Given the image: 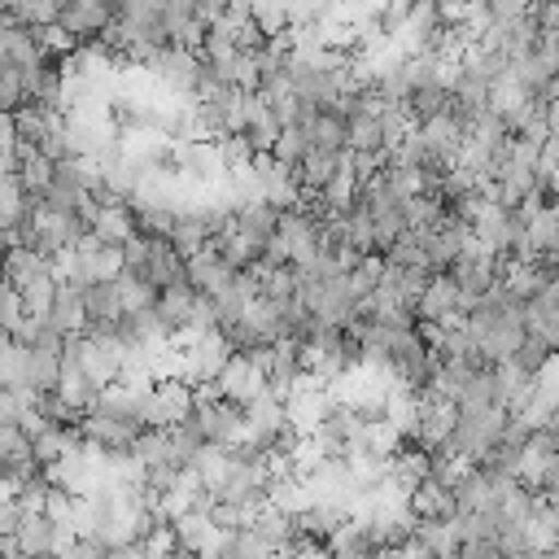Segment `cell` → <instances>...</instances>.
<instances>
[{
    "label": "cell",
    "mask_w": 559,
    "mask_h": 559,
    "mask_svg": "<svg viewBox=\"0 0 559 559\" xmlns=\"http://www.w3.org/2000/svg\"><path fill=\"white\" fill-rule=\"evenodd\" d=\"M192 424L197 432L205 437V445H227L236 450L245 437H249V419H245V406L218 397V389H201L197 393V411H192Z\"/></svg>",
    "instance_id": "1"
},
{
    "label": "cell",
    "mask_w": 559,
    "mask_h": 559,
    "mask_svg": "<svg viewBox=\"0 0 559 559\" xmlns=\"http://www.w3.org/2000/svg\"><path fill=\"white\" fill-rule=\"evenodd\" d=\"M140 432H144V428H135L127 415H118V411L105 406V402H96V406L83 415V424H79V437H83L87 445H100V450H135Z\"/></svg>",
    "instance_id": "2"
},
{
    "label": "cell",
    "mask_w": 559,
    "mask_h": 559,
    "mask_svg": "<svg viewBox=\"0 0 559 559\" xmlns=\"http://www.w3.org/2000/svg\"><path fill=\"white\" fill-rule=\"evenodd\" d=\"M454 428H459V402H450V397H441V393H424L419 397V419H415V441H419V450H445L450 445V437H454Z\"/></svg>",
    "instance_id": "3"
},
{
    "label": "cell",
    "mask_w": 559,
    "mask_h": 559,
    "mask_svg": "<svg viewBox=\"0 0 559 559\" xmlns=\"http://www.w3.org/2000/svg\"><path fill=\"white\" fill-rule=\"evenodd\" d=\"M301 358H306V371L310 380H332L341 376L349 362H354V349L345 341V328H319V336L310 345H301Z\"/></svg>",
    "instance_id": "4"
},
{
    "label": "cell",
    "mask_w": 559,
    "mask_h": 559,
    "mask_svg": "<svg viewBox=\"0 0 559 559\" xmlns=\"http://www.w3.org/2000/svg\"><path fill=\"white\" fill-rule=\"evenodd\" d=\"M463 310H467V301H463V288H459V280L450 271L432 275L428 288H424V297H419V306H415L419 323H441V328H454V319Z\"/></svg>",
    "instance_id": "5"
},
{
    "label": "cell",
    "mask_w": 559,
    "mask_h": 559,
    "mask_svg": "<svg viewBox=\"0 0 559 559\" xmlns=\"http://www.w3.org/2000/svg\"><path fill=\"white\" fill-rule=\"evenodd\" d=\"M218 397H227V402H236V406H249V402H258L271 384H266V371L258 367V358L253 354H231V362L223 367V376H218Z\"/></svg>",
    "instance_id": "6"
},
{
    "label": "cell",
    "mask_w": 559,
    "mask_h": 559,
    "mask_svg": "<svg viewBox=\"0 0 559 559\" xmlns=\"http://www.w3.org/2000/svg\"><path fill=\"white\" fill-rule=\"evenodd\" d=\"M236 275H240V271H236V266H231L214 245L188 258V280H192V288H197V293H205V297H214V301L236 284Z\"/></svg>",
    "instance_id": "7"
},
{
    "label": "cell",
    "mask_w": 559,
    "mask_h": 559,
    "mask_svg": "<svg viewBox=\"0 0 559 559\" xmlns=\"http://www.w3.org/2000/svg\"><path fill=\"white\" fill-rule=\"evenodd\" d=\"M92 236H96L100 245L122 249V245H131V240L140 236V214L127 210V205H105V210H96V218H92Z\"/></svg>",
    "instance_id": "8"
},
{
    "label": "cell",
    "mask_w": 559,
    "mask_h": 559,
    "mask_svg": "<svg viewBox=\"0 0 559 559\" xmlns=\"http://www.w3.org/2000/svg\"><path fill=\"white\" fill-rule=\"evenodd\" d=\"M411 511L419 520H454L459 515V493L450 485H441L437 476H428L415 493H411Z\"/></svg>",
    "instance_id": "9"
},
{
    "label": "cell",
    "mask_w": 559,
    "mask_h": 559,
    "mask_svg": "<svg viewBox=\"0 0 559 559\" xmlns=\"http://www.w3.org/2000/svg\"><path fill=\"white\" fill-rule=\"evenodd\" d=\"M170 528H175V537H179V546H183L188 555H205L210 546H218V542L227 537V533L210 520V511H188V515H179Z\"/></svg>",
    "instance_id": "10"
},
{
    "label": "cell",
    "mask_w": 559,
    "mask_h": 559,
    "mask_svg": "<svg viewBox=\"0 0 559 559\" xmlns=\"http://www.w3.org/2000/svg\"><path fill=\"white\" fill-rule=\"evenodd\" d=\"M301 197H306V183L297 170H288V166L262 170V201H271L275 210L288 214V210H301Z\"/></svg>",
    "instance_id": "11"
},
{
    "label": "cell",
    "mask_w": 559,
    "mask_h": 559,
    "mask_svg": "<svg viewBox=\"0 0 559 559\" xmlns=\"http://www.w3.org/2000/svg\"><path fill=\"white\" fill-rule=\"evenodd\" d=\"M197 288H192V280H179V284H170V288H162V297H157V314H162V323H166V332L170 336H179L183 332V323H188V310L197 306Z\"/></svg>",
    "instance_id": "12"
},
{
    "label": "cell",
    "mask_w": 559,
    "mask_h": 559,
    "mask_svg": "<svg viewBox=\"0 0 559 559\" xmlns=\"http://www.w3.org/2000/svg\"><path fill=\"white\" fill-rule=\"evenodd\" d=\"M109 22H118L114 4H70V9H61L57 31H61V35H96V31H105Z\"/></svg>",
    "instance_id": "13"
},
{
    "label": "cell",
    "mask_w": 559,
    "mask_h": 559,
    "mask_svg": "<svg viewBox=\"0 0 559 559\" xmlns=\"http://www.w3.org/2000/svg\"><path fill=\"white\" fill-rule=\"evenodd\" d=\"M83 306H87V328H100V323H118V319H122L118 280H100V284L83 288Z\"/></svg>",
    "instance_id": "14"
},
{
    "label": "cell",
    "mask_w": 559,
    "mask_h": 559,
    "mask_svg": "<svg viewBox=\"0 0 559 559\" xmlns=\"http://www.w3.org/2000/svg\"><path fill=\"white\" fill-rule=\"evenodd\" d=\"M345 170V153H328V148H314L306 162H301V183H306V192H323L336 175Z\"/></svg>",
    "instance_id": "15"
},
{
    "label": "cell",
    "mask_w": 559,
    "mask_h": 559,
    "mask_svg": "<svg viewBox=\"0 0 559 559\" xmlns=\"http://www.w3.org/2000/svg\"><path fill=\"white\" fill-rule=\"evenodd\" d=\"M314 153V135H310V127H284V135H280V144H275V166H288V170H301V162Z\"/></svg>",
    "instance_id": "16"
},
{
    "label": "cell",
    "mask_w": 559,
    "mask_h": 559,
    "mask_svg": "<svg viewBox=\"0 0 559 559\" xmlns=\"http://www.w3.org/2000/svg\"><path fill=\"white\" fill-rule=\"evenodd\" d=\"M118 297H122V314H140V310H153L157 306V297H162V288L157 284H148V280H140V275H118Z\"/></svg>",
    "instance_id": "17"
},
{
    "label": "cell",
    "mask_w": 559,
    "mask_h": 559,
    "mask_svg": "<svg viewBox=\"0 0 559 559\" xmlns=\"http://www.w3.org/2000/svg\"><path fill=\"white\" fill-rule=\"evenodd\" d=\"M459 559H502V546L498 542H463Z\"/></svg>",
    "instance_id": "18"
},
{
    "label": "cell",
    "mask_w": 559,
    "mask_h": 559,
    "mask_svg": "<svg viewBox=\"0 0 559 559\" xmlns=\"http://www.w3.org/2000/svg\"><path fill=\"white\" fill-rule=\"evenodd\" d=\"M502 559H542V550H520V555H502Z\"/></svg>",
    "instance_id": "19"
},
{
    "label": "cell",
    "mask_w": 559,
    "mask_h": 559,
    "mask_svg": "<svg viewBox=\"0 0 559 559\" xmlns=\"http://www.w3.org/2000/svg\"><path fill=\"white\" fill-rule=\"evenodd\" d=\"M542 559H559V542H555L550 550H542Z\"/></svg>",
    "instance_id": "20"
},
{
    "label": "cell",
    "mask_w": 559,
    "mask_h": 559,
    "mask_svg": "<svg viewBox=\"0 0 559 559\" xmlns=\"http://www.w3.org/2000/svg\"><path fill=\"white\" fill-rule=\"evenodd\" d=\"M166 559H197V555H188V550H175V555H166Z\"/></svg>",
    "instance_id": "21"
},
{
    "label": "cell",
    "mask_w": 559,
    "mask_h": 559,
    "mask_svg": "<svg viewBox=\"0 0 559 559\" xmlns=\"http://www.w3.org/2000/svg\"><path fill=\"white\" fill-rule=\"evenodd\" d=\"M17 4H22V0H4V13H9V9H17Z\"/></svg>",
    "instance_id": "22"
}]
</instances>
